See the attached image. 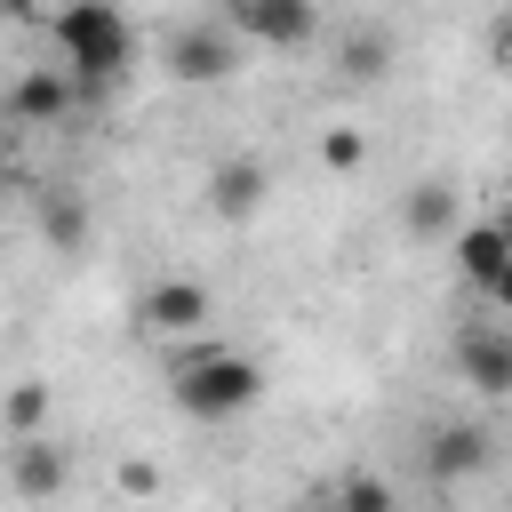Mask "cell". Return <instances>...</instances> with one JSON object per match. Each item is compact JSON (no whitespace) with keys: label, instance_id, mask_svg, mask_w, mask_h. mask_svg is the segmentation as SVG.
<instances>
[{"label":"cell","instance_id":"obj_2","mask_svg":"<svg viewBox=\"0 0 512 512\" xmlns=\"http://www.w3.org/2000/svg\"><path fill=\"white\" fill-rule=\"evenodd\" d=\"M264 400V368L240 360V352H192L176 368V408L200 416V424H224V416H248Z\"/></svg>","mask_w":512,"mask_h":512},{"label":"cell","instance_id":"obj_7","mask_svg":"<svg viewBox=\"0 0 512 512\" xmlns=\"http://www.w3.org/2000/svg\"><path fill=\"white\" fill-rule=\"evenodd\" d=\"M208 320V288L200 280H160L152 296H144V328L152 336H192Z\"/></svg>","mask_w":512,"mask_h":512},{"label":"cell","instance_id":"obj_5","mask_svg":"<svg viewBox=\"0 0 512 512\" xmlns=\"http://www.w3.org/2000/svg\"><path fill=\"white\" fill-rule=\"evenodd\" d=\"M264 200H272V168H264V160L232 152V160H216V168H208V208H216L224 224H248Z\"/></svg>","mask_w":512,"mask_h":512},{"label":"cell","instance_id":"obj_12","mask_svg":"<svg viewBox=\"0 0 512 512\" xmlns=\"http://www.w3.org/2000/svg\"><path fill=\"white\" fill-rule=\"evenodd\" d=\"M16 488H24V496H48V488H64V448H48V440H24V448H16Z\"/></svg>","mask_w":512,"mask_h":512},{"label":"cell","instance_id":"obj_21","mask_svg":"<svg viewBox=\"0 0 512 512\" xmlns=\"http://www.w3.org/2000/svg\"><path fill=\"white\" fill-rule=\"evenodd\" d=\"M496 224H504V240H512V200H504V216H496Z\"/></svg>","mask_w":512,"mask_h":512},{"label":"cell","instance_id":"obj_1","mask_svg":"<svg viewBox=\"0 0 512 512\" xmlns=\"http://www.w3.org/2000/svg\"><path fill=\"white\" fill-rule=\"evenodd\" d=\"M48 32H56V56H64L72 80H120L128 56H136V32L112 0H64Z\"/></svg>","mask_w":512,"mask_h":512},{"label":"cell","instance_id":"obj_9","mask_svg":"<svg viewBox=\"0 0 512 512\" xmlns=\"http://www.w3.org/2000/svg\"><path fill=\"white\" fill-rule=\"evenodd\" d=\"M8 112H16V120H32V128H40V120H64V112H72V72H64V64L24 72V80L8 88Z\"/></svg>","mask_w":512,"mask_h":512},{"label":"cell","instance_id":"obj_8","mask_svg":"<svg viewBox=\"0 0 512 512\" xmlns=\"http://www.w3.org/2000/svg\"><path fill=\"white\" fill-rule=\"evenodd\" d=\"M488 464V432L480 424H440V432H424V472L432 480H464V472H480Z\"/></svg>","mask_w":512,"mask_h":512},{"label":"cell","instance_id":"obj_22","mask_svg":"<svg viewBox=\"0 0 512 512\" xmlns=\"http://www.w3.org/2000/svg\"><path fill=\"white\" fill-rule=\"evenodd\" d=\"M0 176H8V144H0Z\"/></svg>","mask_w":512,"mask_h":512},{"label":"cell","instance_id":"obj_3","mask_svg":"<svg viewBox=\"0 0 512 512\" xmlns=\"http://www.w3.org/2000/svg\"><path fill=\"white\" fill-rule=\"evenodd\" d=\"M224 16L256 48H304L320 32V0H224Z\"/></svg>","mask_w":512,"mask_h":512},{"label":"cell","instance_id":"obj_19","mask_svg":"<svg viewBox=\"0 0 512 512\" xmlns=\"http://www.w3.org/2000/svg\"><path fill=\"white\" fill-rule=\"evenodd\" d=\"M496 56L512 64V0H504V16H496Z\"/></svg>","mask_w":512,"mask_h":512},{"label":"cell","instance_id":"obj_14","mask_svg":"<svg viewBox=\"0 0 512 512\" xmlns=\"http://www.w3.org/2000/svg\"><path fill=\"white\" fill-rule=\"evenodd\" d=\"M40 232H48L56 248H80V240H88V208H80L72 192H48V200H40Z\"/></svg>","mask_w":512,"mask_h":512},{"label":"cell","instance_id":"obj_4","mask_svg":"<svg viewBox=\"0 0 512 512\" xmlns=\"http://www.w3.org/2000/svg\"><path fill=\"white\" fill-rule=\"evenodd\" d=\"M168 72H176L184 88H216V80H232V72H240V40H232V32H216V24L176 32V40H168Z\"/></svg>","mask_w":512,"mask_h":512},{"label":"cell","instance_id":"obj_20","mask_svg":"<svg viewBox=\"0 0 512 512\" xmlns=\"http://www.w3.org/2000/svg\"><path fill=\"white\" fill-rule=\"evenodd\" d=\"M0 16H40V0H0Z\"/></svg>","mask_w":512,"mask_h":512},{"label":"cell","instance_id":"obj_18","mask_svg":"<svg viewBox=\"0 0 512 512\" xmlns=\"http://www.w3.org/2000/svg\"><path fill=\"white\" fill-rule=\"evenodd\" d=\"M480 296H488V304H504V312H512V256H504V264H496V272H488V280H480Z\"/></svg>","mask_w":512,"mask_h":512},{"label":"cell","instance_id":"obj_10","mask_svg":"<svg viewBox=\"0 0 512 512\" xmlns=\"http://www.w3.org/2000/svg\"><path fill=\"white\" fill-rule=\"evenodd\" d=\"M400 216H408V232H416V240H448V224H456V184H440V176L408 184Z\"/></svg>","mask_w":512,"mask_h":512},{"label":"cell","instance_id":"obj_15","mask_svg":"<svg viewBox=\"0 0 512 512\" xmlns=\"http://www.w3.org/2000/svg\"><path fill=\"white\" fill-rule=\"evenodd\" d=\"M360 160H368V136H360V128H320V168L352 176Z\"/></svg>","mask_w":512,"mask_h":512},{"label":"cell","instance_id":"obj_16","mask_svg":"<svg viewBox=\"0 0 512 512\" xmlns=\"http://www.w3.org/2000/svg\"><path fill=\"white\" fill-rule=\"evenodd\" d=\"M8 416H16V424H40V416H48V392H40V384H24V392L8 400Z\"/></svg>","mask_w":512,"mask_h":512},{"label":"cell","instance_id":"obj_17","mask_svg":"<svg viewBox=\"0 0 512 512\" xmlns=\"http://www.w3.org/2000/svg\"><path fill=\"white\" fill-rule=\"evenodd\" d=\"M336 496H344V504H368V512H376V504H392V488H384V480H344Z\"/></svg>","mask_w":512,"mask_h":512},{"label":"cell","instance_id":"obj_11","mask_svg":"<svg viewBox=\"0 0 512 512\" xmlns=\"http://www.w3.org/2000/svg\"><path fill=\"white\" fill-rule=\"evenodd\" d=\"M448 256H456V272H464V280L480 288V280H488V272H496V264L512 256V240H504V224H464Z\"/></svg>","mask_w":512,"mask_h":512},{"label":"cell","instance_id":"obj_13","mask_svg":"<svg viewBox=\"0 0 512 512\" xmlns=\"http://www.w3.org/2000/svg\"><path fill=\"white\" fill-rule=\"evenodd\" d=\"M344 72H352V80H384V72H392V32L360 24V32L344 40Z\"/></svg>","mask_w":512,"mask_h":512},{"label":"cell","instance_id":"obj_6","mask_svg":"<svg viewBox=\"0 0 512 512\" xmlns=\"http://www.w3.org/2000/svg\"><path fill=\"white\" fill-rule=\"evenodd\" d=\"M456 376L472 392H512V336L504 328H464L456 336Z\"/></svg>","mask_w":512,"mask_h":512}]
</instances>
